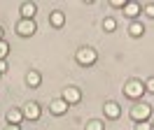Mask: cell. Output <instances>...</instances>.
<instances>
[{
    "label": "cell",
    "instance_id": "cell-1",
    "mask_svg": "<svg viewBox=\"0 0 154 130\" xmlns=\"http://www.w3.org/2000/svg\"><path fill=\"white\" fill-rule=\"evenodd\" d=\"M128 116H131L135 123H145V121H149V116H152V107H149L147 102L138 100L133 107H131V114H128Z\"/></svg>",
    "mask_w": 154,
    "mask_h": 130
},
{
    "label": "cell",
    "instance_id": "cell-2",
    "mask_svg": "<svg viewBox=\"0 0 154 130\" xmlns=\"http://www.w3.org/2000/svg\"><path fill=\"white\" fill-rule=\"evenodd\" d=\"M143 93H145V84L140 81V79H128V81L124 84V95L128 98V100L138 102L140 98H143Z\"/></svg>",
    "mask_w": 154,
    "mask_h": 130
},
{
    "label": "cell",
    "instance_id": "cell-3",
    "mask_svg": "<svg viewBox=\"0 0 154 130\" xmlns=\"http://www.w3.org/2000/svg\"><path fill=\"white\" fill-rule=\"evenodd\" d=\"M75 58H77V63L82 65V67H91V65L98 61V54H96L94 46H82V49H77Z\"/></svg>",
    "mask_w": 154,
    "mask_h": 130
},
{
    "label": "cell",
    "instance_id": "cell-4",
    "mask_svg": "<svg viewBox=\"0 0 154 130\" xmlns=\"http://www.w3.org/2000/svg\"><path fill=\"white\" fill-rule=\"evenodd\" d=\"M35 30H38V23L33 19H19L17 21V35L30 37V35H35Z\"/></svg>",
    "mask_w": 154,
    "mask_h": 130
},
{
    "label": "cell",
    "instance_id": "cell-5",
    "mask_svg": "<svg viewBox=\"0 0 154 130\" xmlns=\"http://www.w3.org/2000/svg\"><path fill=\"white\" fill-rule=\"evenodd\" d=\"M61 98H63V102H66L68 107H70V105H79V102H82V91H79L77 86H66L63 93H61Z\"/></svg>",
    "mask_w": 154,
    "mask_h": 130
},
{
    "label": "cell",
    "instance_id": "cell-6",
    "mask_svg": "<svg viewBox=\"0 0 154 130\" xmlns=\"http://www.w3.org/2000/svg\"><path fill=\"white\" fill-rule=\"evenodd\" d=\"M21 111H23V119H28V121H38L40 119V105L35 100H30Z\"/></svg>",
    "mask_w": 154,
    "mask_h": 130
},
{
    "label": "cell",
    "instance_id": "cell-7",
    "mask_svg": "<svg viewBox=\"0 0 154 130\" xmlns=\"http://www.w3.org/2000/svg\"><path fill=\"white\" fill-rule=\"evenodd\" d=\"M122 12H124V16L135 19L138 14H140V12H143V5H140V2H135V0H131V2H124Z\"/></svg>",
    "mask_w": 154,
    "mask_h": 130
},
{
    "label": "cell",
    "instance_id": "cell-8",
    "mask_svg": "<svg viewBox=\"0 0 154 130\" xmlns=\"http://www.w3.org/2000/svg\"><path fill=\"white\" fill-rule=\"evenodd\" d=\"M49 111H51L54 116H63L68 111V105L63 102V98H54V100L49 102Z\"/></svg>",
    "mask_w": 154,
    "mask_h": 130
},
{
    "label": "cell",
    "instance_id": "cell-9",
    "mask_svg": "<svg viewBox=\"0 0 154 130\" xmlns=\"http://www.w3.org/2000/svg\"><path fill=\"white\" fill-rule=\"evenodd\" d=\"M5 119H7V126H21V121H23V111L17 109V107H12V109H7Z\"/></svg>",
    "mask_w": 154,
    "mask_h": 130
},
{
    "label": "cell",
    "instance_id": "cell-10",
    "mask_svg": "<svg viewBox=\"0 0 154 130\" xmlns=\"http://www.w3.org/2000/svg\"><path fill=\"white\" fill-rule=\"evenodd\" d=\"M103 111H105V116H107L110 121H117V119H119V114H122V107H119L115 100H110V102H105Z\"/></svg>",
    "mask_w": 154,
    "mask_h": 130
},
{
    "label": "cell",
    "instance_id": "cell-11",
    "mask_svg": "<svg viewBox=\"0 0 154 130\" xmlns=\"http://www.w3.org/2000/svg\"><path fill=\"white\" fill-rule=\"evenodd\" d=\"M49 23L54 28H63V23H66V14L61 12V9H54L51 14H49Z\"/></svg>",
    "mask_w": 154,
    "mask_h": 130
},
{
    "label": "cell",
    "instance_id": "cell-12",
    "mask_svg": "<svg viewBox=\"0 0 154 130\" xmlns=\"http://www.w3.org/2000/svg\"><path fill=\"white\" fill-rule=\"evenodd\" d=\"M38 14V5L35 2H23L21 5V19H35Z\"/></svg>",
    "mask_w": 154,
    "mask_h": 130
},
{
    "label": "cell",
    "instance_id": "cell-13",
    "mask_svg": "<svg viewBox=\"0 0 154 130\" xmlns=\"http://www.w3.org/2000/svg\"><path fill=\"white\" fill-rule=\"evenodd\" d=\"M26 84H28L30 88H38L40 84H42V74H40L38 70H30V72L26 74Z\"/></svg>",
    "mask_w": 154,
    "mask_h": 130
},
{
    "label": "cell",
    "instance_id": "cell-14",
    "mask_svg": "<svg viewBox=\"0 0 154 130\" xmlns=\"http://www.w3.org/2000/svg\"><path fill=\"white\" fill-rule=\"evenodd\" d=\"M145 33V26L140 23V21H131V26H128V35L131 37H140Z\"/></svg>",
    "mask_w": 154,
    "mask_h": 130
},
{
    "label": "cell",
    "instance_id": "cell-15",
    "mask_svg": "<svg viewBox=\"0 0 154 130\" xmlns=\"http://www.w3.org/2000/svg\"><path fill=\"white\" fill-rule=\"evenodd\" d=\"M103 30H105V33H115L117 30V21L112 16H105L103 19Z\"/></svg>",
    "mask_w": 154,
    "mask_h": 130
},
{
    "label": "cell",
    "instance_id": "cell-16",
    "mask_svg": "<svg viewBox=\"0 0 154 130\" xmlns=\"http://www.w3.org/2000/svg\"><path fill=\"white\" fill-rule=\"evenodd\" d=\"M84 130H103V121H100V119L87 121V128H84Z\"/></svg>",
    "mask_w": 154,
    "mask_h": 130
},
{
    "label": "cell",
    "instance_id": "cell-17",
    "mask_svg": "<svg viewBox=\"0 0 154 130\" xmlns=\"http://www.w3.org/2000/svg\"><path fill=\"white\" fill-rule=\"evenodd\" d=\"M10 54V42H5V40H0V61H5Z\"/></svg>",
    "mask_w": 154,
    "mask_h": 130
},
{
    "label": "cell",
    "instance_id": "cell-18",
    "mask_svg": "<svg viewBox=\"0 0 154 130\" xmlns=\"http://www.w3.org/2000/svg\"><path fill=\"white\" fill-rule=\"evenodd\" d=\"M143 84H145V93H154V77H147Z\"/></svg>",
    "mask_w": 154,
    "mask_h": 130
},
{
    "label": "cell",
    "instance_id": "cell-19",
    "mask_svg": "<svg viewBox=\"0 0 154 130\" xmlns=\"http://www.w3.org/2000/svg\"><path fill=\"white\" fill-rule=\"evenodd\" d=\"M143 12H145V16L154 19V2H147V5L143 7Z\"/></svg>",
    "mask_w": 154,
    "mask_h": 130
},
{
    "label": "cell",
    "instance_id": "cell-20",
    "mask_svg": "<svg viewBox=\"0 0 154 130\" xmlns=\"http://www.w3.org/2000/svg\"><path fill=\"white\" fill-rule=\"evenodd\" d=\"M133 130H152V123H149V121H145V123H135Z\"/></svg>",
    "mask_w": 154,
    "mask_h": 130
},
{
    "label": "cell",
    "instance_id": "cell-21",
    "mask_svg": "<svg viewBox=\"0 0 154 130\" xmlns=\"http://www.w3.org/2000/svg\"><path fill=\"white\" fill-rule=\"evenodd\" d=\"M110 5H112L115 9H122L124 7V0H110Z\"/></svg>",
    "mask_w": 154,
    "mask_h": 130
},
{
    "label": "cell",
    "instance_id": "cell-22",
    "mask_svg": "<svg viewBox=\"0 0 154 130\" xmlns=\"http://www.w3.org/2000/svg\"><path fill=\"white\" fill-rule=\"evenodd\" d=\"M5 70H7V61H0V74L5 72Z\"/></svg>",
    "mask_w": 154,
    "mask_h": 130
},
{
    "label": "cell",
    "instance_id": "cell-23",
    "mask_svg": "<svg viewBox=\"0 0 154 130\" xmlns=\"http://www.w3.org/2000/svg\"><path fill=\"white\" fill-rule=\"evenodd\" d=\"M5 130H21V126H7Z\"/></svg>",
    "mask_w": 154,
    "mask_h": 130
},
{
    "label": "cell",
    "instance_id": "cell-24",
    "mask_svg": "<svg viewBox=\"0 0 154 130\" xmlns=\"http://www.w3.org/2000/svg\"><path fill=\"white\" fill-rule=\"evenodd\" d=\"M0 40H2V26H0Z\"/></svg>",
    "mask_w": 154,
    "mask_h": 130
}]
</instances>
